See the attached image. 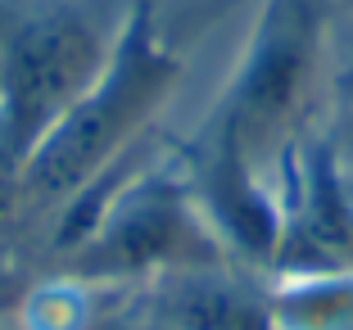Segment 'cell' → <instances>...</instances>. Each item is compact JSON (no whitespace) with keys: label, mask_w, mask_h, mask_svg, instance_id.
Segmentation results:
<instances>
[{"label":"cell","mask_w":353,"mask_h":330,"mask_svg":"<svg viewBox=\"0 0 353 330\" xmlns=\"http://www.w3.org/2000/svg\"><path fill=\"white\" fill-rule=\"evenodd\" d=\"M172 77H176V59L154 45L150 0H141L132 28H127L123 45L114 54L109 77H100L68 109V118L37 145V154L28 158V172H23V190L46 199V195L82 186L118 149V141L145 118V109L163 95V86Z\"/></svg>","instance_id":"obj_1"},{"label":"cell","mask_w":353,"mask_h":330,"mask_svg":"<svg viewBox=\"0 0 353 330\" xmlns=\"http://www.w3.org/2000/svg\"><path fill=\"white\" fill-rule=\"evenodd\" d=\"M100 82V41L77 14H41L19 28L0 77V154L28 172L37 145Z\"/></svg>","instance_id":"obj_2"},{"label":"cell","mask_w":353,"mask_h":330,"mask_svg":"<svg viewBox=\"0 0 353 330\" xmlns=\"http://www.w3.org/2000/svg\"><path fill=\"white\" fill-rule=\"evenodd\" d=\"M312 32H317V0H272L263 14V32L245 63L236 95L227 109L222 141L245 154V145H263L276 136L281 118L290 114L303 72L312 59Z\"/></svg>","instance_id":"obj_3"}]
</instances>
